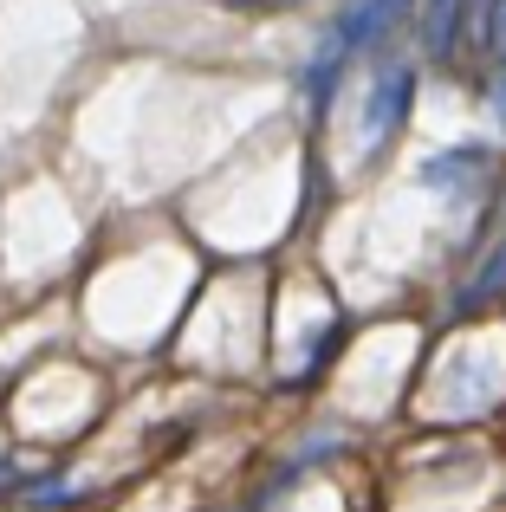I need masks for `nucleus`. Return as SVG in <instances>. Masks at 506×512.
I'll list each match as a JSON object with an SVG mask.
<instances>
[{"label": "nucleus", "mask_w": 506, "mask_h": 512, "mask_svg": "<svg viewBox=\"0 0 506 512\" xmlns=\"http://www.w3.org/2000/svg\"><path fill=\"white\" fill-rule=\"evenodd\" d=\"M409 91H416L409 65H383L377 91H370V111H364V137H370V143H390V130L409 117Z\"/></svg>", "instance_id": "f257e3e1"}, {"label": "nucleus", "mask_w": 506, "mask_h": 512, "mask_svg": "<svg viewBox=\"0 0 506 512\" xmlns=\"http://www.w3.org/2000/svg\"><path fill=\"white\" fill-rule=\"evenodd\" d=\"M403 13H409V0H357L338 26V52H364L370 39L390 33V20H403Z\"/></svg>", "instance_id": "f03ea898"}, {"label": "nucleus", "mask_w": 506, "mask_h": 512, "mask_svg": "<svg viewBox=\"0 0 506 512\" xmlns=\"http://www.w3.org/2000/svg\"><path fill=\"white\" fill-rule=\"evenodd\" d=\"M461 20H468V0H429V13H422V39H429L435 59H455Z\"/></svg>", "instance_id": "7ed1b4c3"}, {"label": "nucleus", "mask_w": 506, "mask_h": 512, "mask_svg": "<svg viewBox=\"0 0 506 512\" xmlns=\"http://www.w3.org/2000/svg\"><path fill=\"white\" fill-rule=\"evenodd\" d=\"M487 52L506 65V0H494V7H487Z\"/></svg>", "instance_id": "20e7f679"}, {"label": "nucleus", "mask_w": 506, "mask_h": 512, "mask_svg": "<svg viewBox=\"0 0 506 512\" xmlns=\"http://www.w3.org/2000/svg\"><path fill=\"white\" fill-rule=\"evenodd\" d=\"M500 111H506V104H500Z\"/></svg>", "instance_id": "39448f33"}]
</instances>
